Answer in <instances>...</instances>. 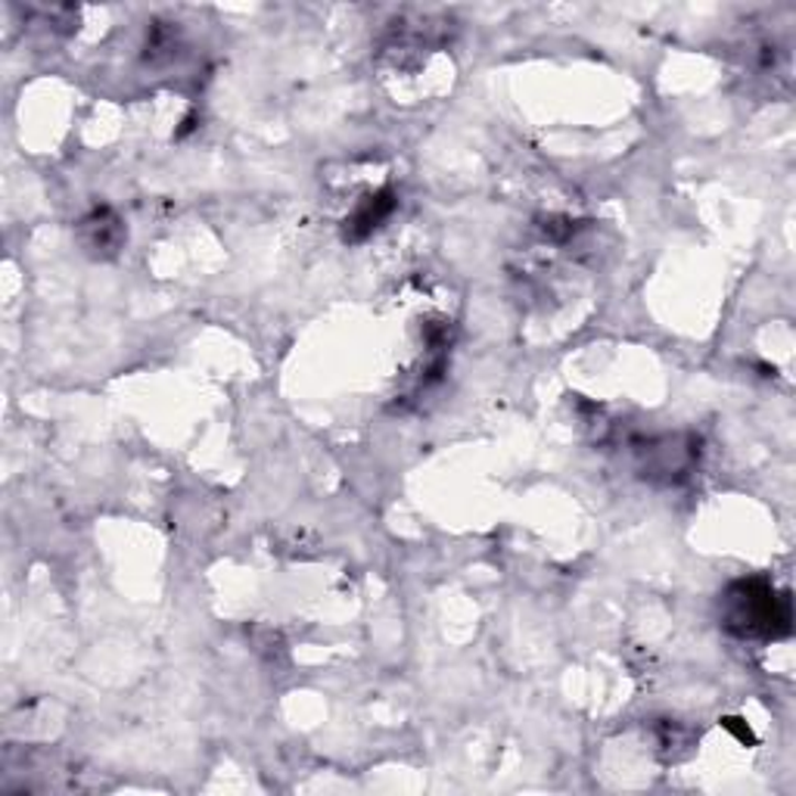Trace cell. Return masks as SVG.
<instances>
[{"instance_id":"1","label":"cell","mask_w":796,"mask_h":796,"mask_svg":"<svg viewBox=\"0 0 796 796\" xmlns=\"http://www.w3.org/2000/svg\"><path fill=\"white\" fill-rule=\"evenodd\" d=\"M725 629L738 638H781L791 632V600L765 579L734 582L722 597Z\"/></svg>"},{"instance_id":"2","label":"cell","mask_w":796,"mask_h":796,"mask_svg":"<svg viewBox=\"0 0 796 796\" xmlns=\"http://www.w3.org/2000/svg\"><path fill=\"white\" fill-rule=\"evenodd\" d=\"M122 221L112 215L109 209H97L93 215H88L81 221V240L85 246L91 250L93 255H109L115 253L122 246Z\"/></svg>"},{"instance_id":"3","label":"cell","mask_w":796,"mask_h":796,"mask_svg":"<svg viewBox=\"0 0 796 796\" xmlns=\"http://www.w3.org/2000/svg\"><path fill=\"white\" fill-rule=\"evenodd\" d=\"M393 206H396V197H393V190H380V194H374V197H367L355 209V215L349 218V228H345V236H352V240H362L367 236L377 224H380L383 218L393 212Z\"/></svg>"}]
</instances>
